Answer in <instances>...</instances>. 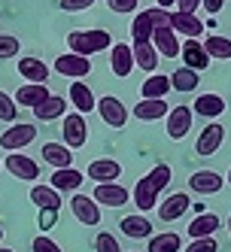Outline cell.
I'll return each mask as SVG.
<instances>
[{
	"label": "cell",
	"instance_id": "cell-1",
	"mask_svg": "<svg viewBox=\"0 0 231 252\" xmlns=\"http://www.w3.org/2000/svg\"><path fill=\"white\" fill-rule=\"evenodd\" d=\"M170 183V167L167 164H155L146 176H140L137 179V186H134V197L131 201L137 204V213H149L158 207V197H162L165 186Z\"/></svg>",
	"mask_w": 231,
	"mask_h": 252
},
{
	"label": "cell",
	"instance_id": "cell-2",
	"mask_svg": "<svg viewBox=\"0 0 231 252\" xmlns=\"http://www.w3.org/2000/svg\"><path fill=\"white\" fill-rule=\"evenodd\" d=\"M67 49L73 55H82V58H92L98 52H106L113 49V37L100 28H92V31H73L67 33Z\"/></svg>",
	"mask_w": 231,
	"mask_h": 252
},
{
	"label": "cell",
	"instance_id": "cell-3",
	"mask_svg": "<svg viewBox=\"0 0 231 252\" xmlns=\"http://www.w3.org/2000/svg\"><path fill=\"white\" fill-rule=\"evenodd\" d=\"M170 22V12L167 9H140L134 15V22H131V40L134 43H152V31L155 25H165Z\"/></svg>",
	"mask_w": 231,
	"mask_h": 252
},
{
	"label": "cell",
	"instance_id": "cell-4",
	"mask_svg": "<svg viewBox=\"0 0 231 252\" xmlns=\"http://www.w3.org/2000/svg\"><path fill=\"white\" fill-rule=\"evenodd\" d=\"M55 73L58 76H70L73 82H82V76L92 73V58H82V55H73V52H67V55H58L55 58Z\"/></svg>",
	"mask_w": 231,
	"mask_h": 252
},
{
	"label": "cell",
	"instance_id": "cell-5",
	"mask_svg": "<svg viewBox=\"0 0 231 252\" xmlns=\"http://www.w3.org/2000/svg\"><path fill=\"white\" fill-rule=\"evenodd\" d=\"M33 140H37V128H33V125L19 122V125H9V128L0 134V146L9 149V152H19V149L31 146Z\"/></svg>",
	"mask_w": 231,
	"mask_h": 252
},
{
	"label": "cell",
	"instance_id": "cell-6",
	"mask_svg": "<svg viewBox=\"0 0 231 252\" xmlns=\"http://www.w3.org/2000/svg\"><path fill=\"white\" fill-rule=\"evenodd\" d=\"M61 134H64V146L73 152V149H82L85 140H88V125L79 113H70L61 125Z\"/></svg>",
	"mask_w": 231,
	"mask_h": 252
},
{
	"label": "cell",
	"instance_id": "cell-7",
	"mask_svg": "<svg viewBox=\"0 0 231 252\" xmlns=\"http://www.w3.org/2000/svg\"><path fill=\"white\" fill-rule=\"evenodd\" d=\"M3 167H6L15 179H25V183H33V179L40 176V164H37L33 158L22 155V152H9V155L3 158Z\"/></svg>",
	"mask_w": 231,
	"mask_h": 252
},
{
	"label": "cell",
	"instance_id": "cell-8",
	"mask_svg": "<svg viewBox=\"0 0 231 252\" xmlns=\"http://www.w3.org/2000/svg\"><path fill=\"white\" fill-rule=\"evenodd\" d=\"M98 113H100V119L110 125V128H125V125H128V110H125V103H122L119 97H113V94L98 97Z\"/></svg>",
	"mask_w": 231,
	"mask_h": 252
},
{
	"label": "cell",
	"instance_id": "cell-9",
	"mask_svg": "<svg viewBox=\"0 0 231 252\" xmlns=\"http://www.w3.org/2000/svg\"><path fill=\"white\" fill-rule=\"evenodd\" d=\"M70 210H73V216H76V222H82V225H100V207L95 204V197L92 194H73L70 197Z\"/></svg>",
	"mask_w": 231,
	"mask_h": 252
},
{
	"label": "cell",
	"instance_id": "cell-10",
	"mask_svg": "<svg viewBox=\"0 0 231 252\" xmlns=\"http://www.w3.org/2000/svg\"><path fill=\"white\" fill-rule=\"evenodd\" d=\"M152 46H155L158 55H165V58H176V55H180V40H176L170 22L155 25V31H152Z\"/></svg>",
	"mask_w": 231,
	"mask_h": 252
},
{
	"label": "cell",
	"instance_id": "cell-11",
	"mask_svg": "<svg viewBox=\"0 0 231 252\" xmlns=\"http://www.w3.org/2000/svg\"><path fill=\"white\" fill-rule=\"evenodd\" d=\"M85 176H92L98 186H110V183H116V179L122 176V164L113 161V158H98V161L88 164Z\"/></svg>",
	"mask_w": 231,
	"mask_h": 252
},
{
	"label": "cell",
	"instance_id": "cell-12",
	"mask_svg": "<svg viewBox=\"0 0 231 252\" xmlns=\"http://www.w3.org/2000/svg\"><path fill=\"white\" fill-rule=\"evenodd\" d=\"M189 204H192V197L183 194V191H176L170 197H165V204H158V219L162 222H176V219H183V216L189 213Z\"/></svg>",
	"mask_w": 231,
	"mask_h": 252
},
{
	"label": "cell",
	"instance_id": "cell-13",
	"mask_svg": "<svg viewBox=\"0 0 231 252\" xmlns=\"http://www.w3.org/2000/svg\"><path fill=\"white\" fill-rule=\"evenodd\" d=\"M192 122H195V113L189 106H173L167 113V137L170 140H183L192 131Z\"/></svg>",
	"mask_w": 231,
	"mask_h": 252
},
{
	"label": "cell",
	"instance_id": "cell-14",
	"mask_svg": "<svg viewBox=\"0 0 231 252\" xmlns=\"http://www.w3.org/2000/svg\"><path fill=\"white\" fill-rule=\"evenodd\" d=\"M222 140H225V128H222L219 122H210L207 128L201 131L198 143H195V149H198V155H201V158H207V155H213V152H219Z\"/></svg>",
	"mask_w": 231,
	"mask_h": 252
},
{
	"label": "cell",
	"instance_id": "cell-15",
	"mask_svg": "<svg viewBox=\"0 0 231 252\" xmlns=\"http://www.w3.org/2000/svg\"><path fill=\"white\" fill-rule=\"evenodd\" d=\"M225 186V179L216 173V170H195L189 176V189L195 194H216L219 189Z\"/></svg>",
	"mask_w": 231,
	"mask_h": 252
},
{
	"label": "cell",
	"instance_id": "cell-16",
	"mask_svg": "<svg viewBox=\"0 0 231 252\" xmlns=\"http://www.w3.org/2000/svg\"><path fill=\"white\" fill-rule=\"evenodd\" d=\"M92 197H95L98 207H125V204L131 201L128 189H122V186H116V183H110V186H98V189L92 191Z\"/></svg>",
	"mask_w": 231,
	"mask_h": 252
},
{
	"label": "cell",
	"instance_id": "cell-17",
	"mask_svg": "<svg viewBox=\"0 0 231 252\" xmlns=\"http://www.w3.org/2000/svg\"><path fill=\"white\" fill-rule=\"evenodd\" d=\"M170 28H173V33H183L186 40H198L204 33V22L189 12H170Z\"/></svg>",
	"mask_w": 231,
	"mask_h": 252
},
{
	"label": "cell",
	"instance_id": "cell-18",
	"mask_svg": "<svg viewBox=\"0 0 231 252\" xmlns=\"http://www.w3.org/2000/svg\"><path fill=\"white\" fill-rule=\"evenodd\" d=\"M180 58H183V67L195 70V73H201V70L210 64L207 52H204V43H198V40H186L180 46Z\"/></svg>",
	"mask_w": 231,
	"mask_h": 252
},
{
	"label": "cell",
	"instance_id": "cell-19",
	"mask_svg": "<svg viewBox=\"0 0 231 252\" xmlns=\"http://www.w3.org/2000/svg\"><path fill=\"white\" fill-rule=\"evenodd\" d=\"M119 228H122V234H125V237H131V240H149V237H152V222L146 219L143 213L125 216V219L119 222Z\"/></svg>",
	"mask_w": 231,
	"mask_h": 252
},
{
	"label": "cell",
	"instance_id": "cell-20",
	"mask_svg": "<svg viewBox=\"0 0 231 252\" xmlns=\"http://www.w3.org/2000/svg\"><path fill=\"white\" fill-rule=\"evenodd\" d=\"M110 67H113V73L116 76H131V70H134V52L128 43H116L110 49Z\"/></svg>",
	"mask_w": 231,
	"mask_h": 252
},
{
	"label": "cell",
	"instance_id": "cell-21",
	"mask_svg": "<svg viewBox=\"0 0 231 252\" xmlns=\"http://www.w3.org/2000/svg\"><path fill=\"white\" fill-rule=\"evenodd\" d=\"M219 216L216 213H201L195 222H189V240H204V237H216L219 231Z\"/></svg>",
	"mask_w": 231,
	"mask_h": 252
},
{
	"label": "cell",
	"instance_id": "cell-22",
	"mask_svg": "<svg viewBox=\"0 0 231 252\" xmlns=\"http://www.w3.org/2000/svg\"><path fill=\"white\" fill-rule=\"evenodd\" d=\"M192 113L195 116H204V119H210V122H216L222 113H225V100L219 97V94H201L198 100H195L192 103Z\"/></svg>",
	"mask_w": 231,
	"mask_h": 252
},
{
	"label": "cell",
	"instance_id": "cell-23",
	"mask_svg": "<svg viewBox=\"0 0 231 252\" xmlns=\"http://www.w3.org/2000/svg\"><path fill=\"white\" fill-rule=\"evenodd\" d=\"M19 76L28 79V85H46L49 79V67L40 61V58H19Z\"/></svg>",
	"mask_w": 231,
	"mask_h": 252
},
{
	"label": "cell",
	"instance_id": "cell-24",
	"mask_svg": "<svg viewBox=\"0 0 231 252\" xmlns=\"http://www.w3.org/2000/svg\"><path fill=\"white\" fill-rule=\"evenodd\" d=\"M43 161L49 167H55V170H67V167H73V152L67 146H61V143H46L43 146Z\"/></svg>",
	"mask_w": 231,
	"mask_h": 252
},
{
	"label": "cell",
	"instance_id": "cell-25",
	"mask_svg": "<svg viewBox=\"0 0 231 252\" xmlns=\"http://www.w3.org/2000/svg\"><path fill=\"white\" fill-rule=\"evenodd\" d=\"M82 183H85V173H79L76 167H67V170H55V173H52L49 186L61 194V191H79Z\"/></svg>",
	"mask_w": 231,
	"mask_h": 252
},
{
	"label": "cell",
	"instance_id": "cell-26",
	"mask_svg": "<svg viewBox=\"0 0 231 252\" xmlns=\"http://www.w3.org/2000/svg\"><path fill=\"white\" fill-rule=\"evenodd\" d=\"M167 113H170L167 100H137V106H134V116H137L140 122H158V119H167Z\"/></svg>",
	"mask_w": 231,
	"mask_h": 252
},
{
	"label": "cell",
	"instance_id": "cell-27",
	"mask_svg": "<svg viewBox=\"0 0 231 252\" xmlns=\"http://www.w3.org/2000/svg\"><path fill=\"white\" fill-rule=\"evenodd\" d=\"M52 94H49V88L46 85H22L19 92H15V103L19 106H31V110H37V106L43 103V100H49Z\"/></svg>",
	"mask_w": 231,
	"mask_h": 252
},
{
	"label": "cell",
	"instance_id": "cell-28",
	"mask_svg": "<svg viewBox=\"0 0 231 252\" xmlns=\"http://www.w3.org/2000/svg\"><path fill=\"white\" fill-rule=\"evenodd\" d=\"M70 103L76 106V113H92L95 106H98V97L92 94V88H88L85 82H73L70 85Z\"/></svg>",
	"mask_w": 231,
	"mask_h": 252
},
{
	"label": "cell",
	"instance_id": "cell-29",
	"mask_svg": "<svg viewBox=\"0 0 231 252\" xmlns=\"http://www.w3.org/2000/svg\"><path fill=\"white\" fill-rule=\"evenodd\" d=\"M131 52H134V64L140 70H146V73H155L158 67V52L152 43H131Z\"/></svg>",
	"mask_w": 231,
	"mask_h": 252
},
{
	"label": "cell",
	"instance_id": "cell-30",
	"mask_svg": "<svg viewBox=\"0 0 231 252\" xmlns=\"http://www.w3.org/2000/svg\"><path fill=\"white\" fill-rule=\"evenodd\" d=\"M170 92V76H149L140 85V97L143 100H165Z\"/></svg>",
	"mask_w": 231,
	"mask_h": 252
},
{
	"label": "cell",
	"instance_id": "cell-31",
	"mask_svg": "<svg viewBox=\"0 0 231 252\" xmlns=\"http://www.w3.org/2000/svg\"><path fill=\"white\" fill-rule=\"evenodd\" d=\"M183 249V237L173 231H165V234H152L149 243H146V252H180Z\"/></svg>",
	"mask_w": 231,
	"mask_h": 252
},
{
	"label": "cell",
	"instance_id": "cell-32",
	"mask_svg": "<svg viewBox=\"0 0 231 252\" xmlns=\"http://www.w3.org/2000/svg\"><path fill=\"white\" fill-rule=\"evenodd\" d=\"M67 113V97H58V94H52L49 100H43L37 110H33V116H37L40 122H55Z\"/></svg>",
	"mask_w": 231,
	"mask_h": 252
},
{
	"label": "cell",
	"instance_id": "cell-33",
	"mask_svg": "<svg viewBox=\"0 0 231 252\" xmlns=\"http://www.w3.org/2000/svg\"><path fill=\"white\" fill-rule=\"evenodd\" d=\"M31 201L37 204L40 210H61V194L52 189V186H33L31 189Z\"/></svg>",
	"mask_w": 231,
	"mask_h": 252
},
{
	"label": "cell",
	"instance_id": "cell-34",
	"mask_svg": "<svg viewBox=\"0 0 231 252\" xmlns=\"http://www.w3.org/2000/svg\"><path fill=\"white\" fill-rule=\"evenodd\" d=\"M198 82H201V76L195 73V70H189V67H180V70H173V73H170V88H176L180 94L195 92Z\"/></svg>",
	"mask_w": 231,
	"mask_h": 252
},
{
	"label": "cell",
	"instance_id": "cell-35",
	"mask_svg": "<svg viewBox=\"0 0 231 252\" xmlns=\"http://www.w3.org/2000/svg\"><path fill=\"white\" fill-rule=\"evenodd\" d=\"M204 52H207V58L228 61L231 58V40L228 37H219V33H210V37L204 40Z\"/></svg>",
	"mask_w": 231,
	"mask_h": 252
},
{
	"label": "cell",
	"instance_id": "cell-36",
	"mask_svg": "<svg viewBox=\"0 0 231 252\" xmlns=\"http://www.w3.org/2000/svg\"><path fill=\"white\" fill-rule=\"evenodd\" d=\"M19 52H22V43H19V37H12V33H0V61L15 58Z\"/></svg>",
	"mask_w": 231,
	"mask_h": 252
},
{
	"label": "cell",
	"instance_id": "cell-37",
	"mask_svg": "<svg viewBox=\"0 0 231 252\" xmlns=\"http://www.w3.org/2000/svg\"><path fill=\"white\" fill-rule=\"evenodd\" d=\"M95 252H122V243L116 240V234L100 231L98 237H95Z\"/></svg>",
	"mask_w": 231,
	"mask_h": 252
},
{
	"label": "cell",
	"instance_id": "cell-38",
	"mask_svg": "<svg viewBox=\"0 0 231 252\" xmlns=\"http://www.w3.org/2000/svg\"><path fill=\"white\" fill-rule=\"evenodd\" d=\"M15 119H19V103L6 92H0V122H15Z\"/></svg>",
	"mask_w": 231,
	"mask_h": 252
},
{
	"label": "cell",
	"instance_id": "cell-39",
	"mask_svg": "<svg viewBox=\"0 0 231 252\" xmlns=\"http://www.w3.org/2000/svg\"><path fill=\"white\" fill-rule=\"evenodd\" d=\"M219 249V243H216V237H204V240H192L189 246H186V252H216Z\"/></svg>",
	"mask_w": 231,
	"mask_h": 252
},
{
	"label": "cell",
	"instance_id": "cell-40",
	"mask_svg": "<svg viewBox=\"0 0 231 252\" xmlns=\"http://www.w3.org/2000/svg\"><path fill=\"white\" fill-rule=\"evenodd\" d=\"M31 249H33V252H61V246H58L55 240H49L46 234H40V237H33Z\"/></svg>",
	"mask_w": 231,
	"mask_h": 252
},
{
	"label": "cell",
	"instance_id": "cell-41",
	"mask_svg": "<svg viewBox=\"0 0 231 252\" xmlns=\"http://www.w3.org/2000/svg\"><path fill=\"white\" fill-rule=\"evenodd\" d=\"M55 222H58V210H40V219H37V225H40V231H43V234L55 228Z\"/></svg>",
	"mask_w": 231,
	"mask_h": 252
},
{
	"label": "cell",
	"instance_id": "cell-42",
	"mask_svg": "<svg viewBox=\"0 0 231 252\" xmlns=\"http://www.w3.org/2000/svg\"><path fill=\"white\" fill-rule=\"evenodd\" d=\"M95 0H58V6L64 9V12H82V9H88Z\"/></svg>",
	"mask_w": 231,
	"mask_h": 252
},
{
	"label": "cell",
	"instance_id": "cell-43",
	"mask_svg": "<svg viewBox=\"0 0 231 252\" xmlns=\"http://www.w3.org/2000/svg\"><path fill=\"white\" fill-rule=\"evenodd\" d=\"M106 3H110L113 12H134L140 0H106Z\"/></svg>",
	"mask_w": 231,
	"mask_h": 252
},
{
	"label": "cell",
	"instance_id": "cell-44",
	"mask_svg": "<svg viewBox=\"0 0 231 252\" xmlns=\"http://www.w3.org/2000/svg\"><path fill=\"white\" fill-rule=\"evenodd\" d=\"M176 6H180L176 12H189V15H195V9L201 6V0H176Z\"/></svg>",
	"mask_w": 231,
	"mask_h": 252
},
{
	"label": "cell",
	"instance_id": "cell-45",
	"mask_svg": "<svg viewBox=\"0 0 231 252\" xmlns=\"http://www.w3.org/2000/svg\"><path fill=\"white\" fill-rule=\"evenodd\" d=\"M201 6L210 12V19H213V15H216V12H222V6H225V0H201Z\"/></svg>",
	"mask_w": 231,
	"mask_h": 252
},
{
	"label": "cell",
	"instance_id": "cell-46",
	"mask_svg": "<svg viewBox=\"0 0 231 252\" xmlns=\"http://www.w3.org/2000/svg\"><path fill=\"white\" fill-rule=\"evenodd\" d=\"M158 3V9H170V6H176V0H155Z\"/></svg>",
	"mask_w": 231,
	"mask_h": 252
},
{
	"label": "cell",
	"instance_id": "cell-47",
	"mask_svg": "<svg viewBox=\"0 0 231 252\" xmlns=\"http://www.w3.org/2000/svg\"><path fill=\"white\" fill-rule=\"evenodd\" d=\"M228 237H231V216H228Z\"/></svg>",
	"mask_w": 231,
	"mask_h": 252
},
{
	"label": "cell",
	"instance_id": "cell-48",
	"mask_svg": "<svg viewBox=\"0 0 231 252\" xmlns=\"http://www.w3.org/2000/svg\"><path fill=\"white\" fill-rule=\"evenodd\" d=\"M225 183H228V186H231V170H228V179H225Z\"/></svg>",
	"mask_w": 231,
	"mask_h": 252
},
{
	"label": "cell",
	"instance_id": "cell-49",
	"mask_svg": "<svg viewBox=\"0 0 231 252\" xmlns=\"http://www.w3.org/2000/svg\"><path fill=\"white\" fill-rule=\"evenodd\" d=\"M0 252H12V249H6V246H0Z\"/></svg>",
	"mask_w": 231,
	"mask_h": 252
},
{
	"label": "cell",
	"instance_id": "cell-50",
	"mask_svg": "<svg viewBox=\"0 0 231 252\" xmlns=\"http://www.w3.org/2000/svg\"><path fill=\"white\" fill-rule=\"evenodd\" d=\"M0 240H3V228H0Z\"/></svg>",
	"mask_w": 231,
	"mask_h": 252
},
{
	"label": "cell",
	"instance_id": "cell-51",
	"mask_svg": "<svg viewBox=\"0 0 231 252\" xmlns=\"http://www.w3.org/2000/svg\"><path fill=\"white\" fill-rule=\"evenodd\" d=\"M0 167H3V161H0Z\"/></svg>",
	"mask_w": 231,
	"mask_h": 252
}]
</instances>
